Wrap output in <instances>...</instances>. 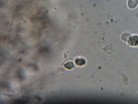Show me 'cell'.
Returning a JSON list of instances; mask_svg holds the SVG:
<instances>
[{
  "label": "cell",
  "instance_id": "obj_1",
  "mask_svg": "<svg viewBox=\"0 0 138 104\" xmlns=\"http://www.w3.org/2000/svg\"><path fill=\"white\" fill-rule=\"evenodd\" d=\"M130 46H138V35H131L127 41Z\"/></svg>",
  "mask_w": 138,
  "mask_h": 104
},
{
  "label": "cell",
  "instance_id": "obj_2",
  "mask_svg": "<svg viewBox=\"0 0 138 104\" xmlns=\"http://www.w3.org/2000/svg\"><path fill=\"white\" fill-rule=\"evenodd\" d=\"M127 6L130 9H134L137 8L138 0H128L127 1Z\"/></svg>",
  "mask_w": 138,
  "mask_h": 104
},
{
  "label": "cell",
  "instance_id": "obj_3",
  "mask_svg": "<svg viewBox=\"0 0 138 104\" xmlns=\"http://www.w3.org/2000/svg\"><path fill=\"white\" fill-rule=\"evenodd\" d=\"M130 36H131V34H130V33H128V32H124V33L122 34L121 39H122V41H126V42H127V41H128V39H129V37Z\"/></svg>",
  "mask_w": 138,
  "mask_h": 104
},
{
  "label": "cell",
  "instance_id": "obj_4",
  "mask_svg": "<svg viewBox=\"0 0 138 104\" xmlns=\"http://www.w3.org/2000/svg\"><path fill=\"white\" fill-rule=\"evenodd\" d=\"M123 84L124 86L128 85V77H127V76L125 74L123 75Z\"/></svg>",
  "mask_w": 138,
  "mask_h": 104
},
{
  "label": "cell",
  "instance_id": "obj_5",
  "mask_svg": "<svg viewBox=\"0 0 138 104\" xmlns=\"http://www.w3.org/2000/svg\"><path fill=\"white\" fill-rule=\"evenodd\" d=\"M76 63H77V64H78V65H82V64H84L86 62H85V60H84V59L77 58V60H76Z\"/></svg>",
  "mask_w": 138,
  "mask_h": 104
},
{
  "label": "cell",
  "instance_id": "obj_6",
  "mask_svg": "<svg viewBox=\"0 0 138 104\" xmlns=\"http://www.w3.org/2000/svg\"><path fill=\"white\" fill-rule=\"evenodd\" d=\"M64 67L67 68V69H71V68L74 67V64L72 62H68V63H66L64 64Z\"/></svg>",
  "mask_w": 138,
  "mask_h": 104
}]
</instances>
